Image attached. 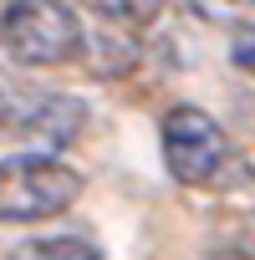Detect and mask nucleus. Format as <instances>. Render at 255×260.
<instances>
[{"label":"nucleus","mask_w":255,"mask_h":260,"mask_svg":"<svg viewBox=\"0 0 255 260\" xmlns=\"http://www.w3.org/2000/svg\"><path fill=\"white\" fill-rule=\"evenodd\" d=\"M82 199V174L56 153H16L0 158V224H41L67 214Z\"/></svg>","instance_id":"1"},{"label":"nucleus","mask_w":255,"mask_h":260,"mask_svg":"<svg viewBox=\"0 0 255 260\" xmlns=\"http://www.w3.org/2000/svg\"><path fill=\"white\" fill-rule=\"evenodd\" d=\"M82 16L67 0H11L0 11V46L16 67H67L82 56Z\"/></svg>","instance_id":"2"},{"label":"nucleus","mask_w":255,"mask_h":260,"mask_svg":"<svg viewBox=\"0 0 255 260\" xmlns=\"http://www.w3.org/2000/svg\"><path fill=\"white\" fill-rule=\"evenodd\" d=\"M82 122H87V102L72 97V92L0 82V127L16 133L21 143H31L36 153H56V148L77 143Z\"/></svg>","instance_id":"3"},{"label":"nucleus","mask_w":255,"mask_h":260,"mask_svg":"<svg viewBox=\"0 0 255 260\" xmlns=\"http://www.w3.org/2000/svg\"><path fill=\"white\" fill-rule=\"evenodd\" d=\"M158 138H164V164H169V174H174L179 184H189V189L219 184V174L235 164L225 127H219L204 107H189V102H184V107H169Z\"/></svg>","instance_id":"4"},{"label":"nucleus","mask_w":255,"mask_h":260,"mask_svg":"<svg viewBox=\"0 0 255 260\" xmlns=\"http://www.w3.org/2000/svg\"><path fill=\"white\" fill-rule=\"evenodd\" d=\"M82 56L97 77H128L138 67V41H133V26H97L92 36L82 31Z\"/></svg>","instance_id":"5"},{"label":"nucleus","mask_w":255,"mask_h":260,"mask_svg":"<svg viewBox=\"0 0 255 260\" xmlns=\"http://www.w3.org/2000/svg\"><path fill=\"white\" fill-rule=\"evenodd\" d=\"M16 260H102V250L87 235H46L16 250Z\"/></svg>","instance_id":"6"},{"label":"nucleus","mask_w":255,"mask_h":260,"mask_svg":"<svg viewBox=\"0 0 255 260\" xmlns=\"http://www.w3.org/2000/svg\"><path fill=\"white\" fill-rule=\"evenodd\" d=\"M112 6H117L122 26H133V31H143V26H153V21L164 16V6H169V0H112Z\"/></svg>","instance_id":"7"},{"label":"nucleus","mask_w":255,"mask_h":260,"mask_svg":"<svg viewBox=\"0 0 255 260\" xmlns=\"http://www.w3.org/2000/svg\"><path fill=\"white\" fill-rule=\"evenodd\" d=\"M230 56H235V67L255 72V26H240V31H235V46H230Z\"/></svg>","instance_id":"8"},{"label":"nucleus","mask_w":255,"mask_h":260,"mask_svg":"<svg viewBox=\"0 0 255 260\" xmlns=\"http://www.w3.org/2000/svg\"><path fill=\"white\" fill-rule=\"evenodd\" d=\"M189 6H194L199 16H214V21H219V16H230L235 6H245V0H189Z\"/></svg>","instance_id":"9"},{"label":"nucleus","mask_w":255,"mask_h":260,"mask_svg":"<svg viewBox=\"0 0 255 260\" xmlns=\"http://www.w3.org/2000/svg\"><path fill=\"white\" fill-rule=\"evenodd\" d=\"M245 6H255V0H245Z\"/></svg>","instance_id":"10"}]
</instances>
